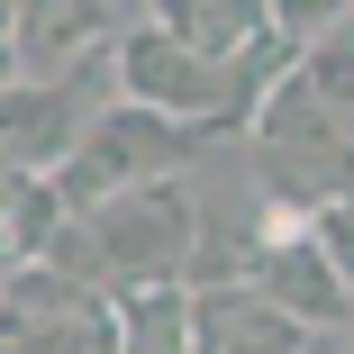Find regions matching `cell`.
Returning a JSON list of instances; mask_svg holds the SVG:
<instances>
[{"label": "cell", "mask_w": 354, "mask_h": 354, "mask_svg": "<svg viewBox=\"0 0 354 354\" xmlns=\"http://www.w3.org/2000/svg\"><path fill=\"white\" fill-rule=\"evenodd\" d=\"M300 82L318 91V109L345 127V146H354V46H345V37H318V46L300 55Z\"/></svg>", "instance_id": "30bf717a"}, {"label": "cell", "mask_w": 354, "mask_h": 354, "mask_svg": "<svg viewBox=\"0 0 354 354\" xmlns=\"http://www.w3.org/2000/svg\"><path fill=\"white\" fill-rule=\"evenodd\" d=\"M200 146H209L200 127H173V118H155V109L109 100V109H100V118L73 136V155H64L46 182H55V200H64V209H100V200H118V191L182 182Z\"/></svg>", "instance_id": "3957f363"}, {"label": "cell", "mask_w": 354, "mask_h": 354, "mask_svg": "<svg viewBox=\"0 0 354 354\" xmlns=\"http://www.w3.org/2000/svg\"><path fill=\"white\" fill-rule=\"evenodd\" d=\"M146 10H155V28L173 46H191L209 64H245L272 37V10H263V0H146Z\"/></svg>", "instance_id": "ba28073f"}, {"label": "cell", "mask_w": 354, "mask_h": 354, "mask_svg": "<svg viewBox=\"0 0 354 354\" xmlns=\"http://www.w3.org/2000/svg\"><path fill=\"white\" fill-rule=\"evenodd\" d=\"M263 10H272V37L291 46V55H309L318 37L345 28V0H263Z\"/></svg>", "instance_id": "8fae6325"}, {"label": "cell", "mask_w": 354, "mask_h": 354, "mask_svg": "<svg viewBox=\"0 0 354 354\" xmlns=\"http://www.w3.org/2000/svg\"><path fill=\"white\" fill-rule=\"evenodd\" d=\"M245 173H254V200H263L272 227H309L336 200H354V146H345V127L318 109V91L300 82V64L254 100V118H245Z\"/></svg>", "instance_id": "6da1fadb"}, {"label": "cell", "mask_w": 354, "mask_h": 354, "mask_svg": "<svg viewBox=\"0 0 354 354\" xmlns=\"http://www.w3.org/2000/svg\"><path fill=\"white\" fill-rule=\"evenodd\" d=\"M100 64H109V91H118L127 109H155V118L200 127V136L245 127L254 100H263V82L245 73V64H209V55L173 46L155 19H146V28H118V37L100 46Z\"/></svg>", "instance_id": "7a4b0ae2"}, {"label": "cell", "mask_w": 354, "mask_h": 354, "mask_svg": "<svg viewBox=\"0 0 354 354\" xmlns=\"http://www.w3.org/2000/svg\"><path fill=\"white\" fill-rule=\"evenodd\" d=\"M245 291L272 300L281 318L318 327V336H354V291H345L336 254H327L309 227H272V236L254 245V263H245Z\"/></svg>", "instance_id": "5b68a950"}, {"label": "cell", "mask_w": 354, "mask_h": 354, "mask_svg": "<svg viewBox=\"0 0 354 354\" xmlns=\"http://www.w3.org/2000/svg\"><path fill=\"white\" fill-rule=\"evenodd\" d=\"M191 354H345V345L281 318L245 281H218V291H191Z\"/></svg>", "instance_id": "8992f818"}, {"label": "cell", "mask_w": 354, "mask_h": 354, "mask_svg": "<svg viewBox=\"0 0 354 354\" xmlns=\"http://www.w3.org/2000/svg\"><path fill=\"white\" fill-rule=\"evenodd\" d=\"M0 354H118V309L109 291L19 263L0 272Z\"/></svg>", "instance_id": "277c9868"}, {"label": "cell", "mask_w": 354, "mask_h": 354, "mask_svg": "<svg viewBox=\"0 0 354 354\" xmlns=\"http://www.w3.org/2000/svg\"><path fill=\"white\" fill-rule=\"evenodd\" d=\"M118 354H191V281H127L109 291Z\"/></svg>", "instance_id": "9c48e42d"}, {"label": "cell", "mask_w": 354, "mask_h": 354, "mask_svg": "<svg viewBox=\"0 0 354 354\" xmlns=\"http://www.w3.org/2000/svg\"><path fill=\"white\" fill-rule=\"evenodd\" d=\"M336 37H345V46H354V0H345V28H336Z\"/></svg>", "instance_id": "4fadbf2b"}, {"label": "cell", "mask_w": 354, "mask_h": 354, "mask_svg": "<svg viewBox=\"0 0 354 354\" xmlns=\"http://www.w3.org/2000/svg\"><path fill=\"white\" fill-rule=\"evenodd\" d=\"M82 127H91L82 82H64V73L55 82H19V91H0V164L10 173H55Z\"/></svg>", "instance_id": "52a82bcc"}, {"label": "cell", "mask_w": 354, "mask_h": 354, "mask_svg": "<svg viewBox=\"0 0 354 354\" xmlns=\"http://www.w3.org/2000/svg\"><path fill=\"white\" fill-rule=\"evenodd\" d=\"M345 354H354V345H345Z\"/></svg>", "instance_id": "5bb4252c"}, {"label": "cell", "mask_w": 354, "mask_h": 354, "mask_svg": "<svg viewBox=\"0 0 354 354\" xmlns=\"http://www.w3.org/2000/svg\"><path fill=\"white\" fill-rule=\"evenodd\" d=\"M309 236L336 254V272H345V291H354V200H336L327 218H309Z\"/></svg>", "instance_id": "7c38bea8"}]
</instances>
